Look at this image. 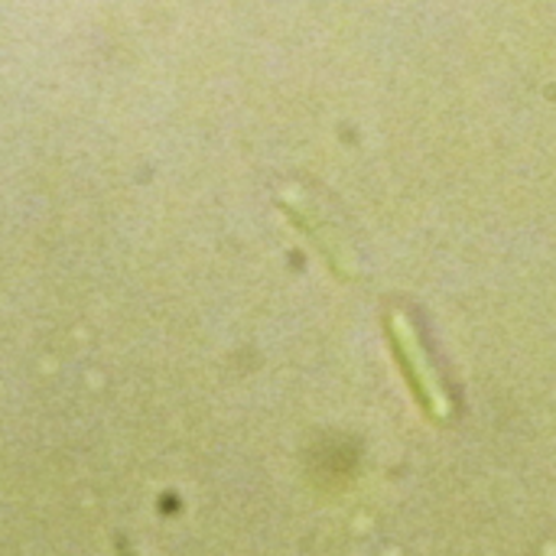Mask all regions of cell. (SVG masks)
<instances>
[{"mask_svg":"<svg viewBox=\"0 0 556 556\" xmlns=\"http://www.w3.org/2000/svg\"><path fill=\"white\" fill-rule=\"evenodd\" d=\"M388 332H391V342H394V349H397V355H401V365L407 368V375H410V381H414V388H417V394H420L427 414L437 417V420H450L453 401H450V394H446V388H443L440 371H437L433 362H430V352L424 349V339H420L414 319H410L407 313L394 309V313L388 316Z\"/></svg>","mask_w":556,"mask_h":556,"instance_id":"1","label":"cell"}]
</instances>
